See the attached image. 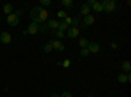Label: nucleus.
<instances>
[{
  "instance_id": "423d86ee",
  "label": "nucleus",
  "mask_w": 131,
  "mask_h": 97,
  "mask_svg": "<svg viewBox=\"0 0 131 97\" xmlns=\"http://www.w3.org/2000/svg\"><path fill=\"white\" fill-rule=\"evenodd\" d=\"M10 41H12V37H10V34L8 31H3V33L0 34V42H2V44L7 45V44H10Z\"/></svg>"
},
{
  "instance_id": "20e7f679",
  "label": "nucleus",
  "mask_w": 131,
  "mask_h": 97,
  "mask_svg": "<svg viewBox=\"0 0 131 97\" xmlns=\"http://www.w3.org/2000/svg\"><path fill=\"white\" fill-rule=\"evenodd\" d=\"M7 23H8V25H9V26H16V25H18V23H20L18 16H17V15H15V13L8 15V17H7Z\"/></svg>"
},
{
  "instance_id": "b1692460",
  "label": "nucleus",
  "mask_w": 131,
  "mask_h": 97,
  "mask_svg": "<svg viewBox=\"0 0 131 97\" xmlns=\"http://www.w3.org/2000/svg\"><path fill=\"white\" fill-rule=\"evenodd\" d=\"M81 57H88L89 55V51H88V49H81Z\"/></svg>"
},
{
  "instance_id": "2f4dec72",
  "label": "nucleus",
  "mask_w": 131,
  "mask_h": 97,
  "mask_svg": "<svg viewBox=\"0 0 131 97\" xmlns=\"http://www.w3.org/2000/svg\"><path fill=\"white\" fill-rule=\"evenodd\" d=\"M50 97H60V96H59V94H51Z\"/></svg>"
},
{
  "instance_id": "1a4fd4ad",
  "label": "nucleus",
  "mask_w": 131,
  "mask_h": 97,
  "mask_svg": "<svg viewBox=\"0 0 131 97\" xmlns=\"http://www.w3.org/2000/svg\"><path fill=\"white\" fill-rule=\"evenodd\" d=\"M83 23H84V25L85 26H89V25H93V23H94V17L89 13L88 16H85L84 17V20H83Z\"/></svg>"
},
{
  "instance_id": "f8f14e48",
  "label": "nucleus",
  "mask_w": 131,
  "mask_h": 97,
  "mask_svg": "<svg viewBox=\"0 0 131 97\" xmlns=\"http://www.w3.org/2000/svg\"><path fill=\"white\" fill-rule=\"evenodd\" d=\"M91 9L94 10V12H101V10H104V9H102V5H101V2H96V3L92 5Z\"/></svg>"
},
{
  "instance_id": "5701e85b",
  "label": "nucleus",
  "mask_w": 131,
  "mask_h": 97,
  "mask_svg": "<svg viewBox=\"0 0 131 97\" xmlns=\"http://www.w3.org/2000/svg\"><path fill=\"white\" fill-rule=\"evenodd\" d=\"M70 64H71V62H70V59H66L63 63H62V66L64 67V68H68L70 67Z\"/></svg>"
},
{
  "instance_id": "f03ea898",
  "label": "nucleus",
  "mask_w": 131,
  "mask_h": 97,
  "mask_svg": "<svg viewBox=\"0 0 131 97\" xmlns=\"http://www.w3.org/2000/svg\"><path fill=\"white\" fill-rule=\"evenodd\" d=\"M101 5H102V9L105 12H114L115 10V2L114 0H104V2H101Z\"/></svg>"
},
{
  "instance_id": "7ed1b4c3",
  "label": "nucleus",
  "mask_w": 131,
  "mask_h": 97,
  "mask_svg": "<svg viewBox=\"0 0 131 97\" xmlns=\"http://www.w3.org/2000/svg\"><path fill=\"white\" fill-rule=\"evenodd\" d=\"M49 44L52 46V49H55L57 51H63L64 50V45H63V42L60 41V39H51Z\"/></svg>"
},
{
  "instance_id": "a211bd4d",
  "label": "nucleus",
  "mask_w": 131,
  "mask_h": 97,
  "mask_svg": "<svg viewBox=\"0 0 131 97\" xmlns=\"http://www.w3.org/2000/svg\"><path fill=\"white\" fill-rule=\"evenodd\" d=\"M62 5H64L66 8H71L72 7V0H62Z\"/></svg>"
},
{
  "instance_id": "2eb2a0df",
  "label": "nucleus",
  "mask_w": 131,
  "mask_h": 97,
  "mask_svg": "<svg viewBox=\"0 0 131 97\" xmlns=\"http://www.w3.org/2000/svg\"><path fill=\"white\" fill-rule=\"evenodd\" d=\"M68 25L67 24H66L64 23V21H59V26H58V30H60V31H63V33H64V31H67L68 30Z\"/></svg>"
},
{
  "instance_id": "39448f33",
  "label": "nucleus",
  "mask_w": 131,
  "mask_h": 97,
  "mask_svg": "<svg viewBox=\"0 0 131 97\" xmlns=\"http://www.w3.org/2000/svg\"><path fill=\"white\" fill-rule=\"evenodd\" d=\"M66 36H67L68 38H76L79 36V28H73V26H70L67 33H66Z\"/></svg>"
},
{
  "instance_id": "a878e982",
  "label": "nucleus",
  "mask_w": 131,
  "mask_h": 97,
  "mask_svg": "<svg viewBox=\"0 0 131 97\" xmlns=\"http://www.w3.org/2000/svg\"><path fill=\"white\" fill-rule=\"evenodd\" d=\"M55 34H57V37H58L59 39H62V38L64 37V33H63V31H60V30H57V31H55Z\"/></svg>"
},
{
  "instance_id": "cd10ccee",
  "label": "nucleus",
  "mask_w": 131,
  "mask_h": 97,
  "mask_svg": "<svg viewBox=\"0 0 131 97\" xmlns=\"http://www.w3.org/2000/svg\"><path fill=\"white\" fill-rule=\"evenodd\" d=\"M96 2H97V0H88V2H86L85 4L88 5V7H92V5H93V4H94Z\"/></svg>"
},
{
  "instance_id": "473e14b6",
  "label": "nucleus",
  "mask_w": 131,
  "mask_h": 97,
  "mask_svg": "<svg viewBox=\"0 0 131 97\" xmlns=\"http://www.w3.org/2000/svg\"><path fill=\"white\" fill-rule=\"evenodd\" d=\"M86 97H94V96H92V94H89V96H86Z\"/></svg>"
},
{
  "instance_id": "7c9ffc66",
  "label": "nucleus",
  "mask_w": 131,
  "mask_h": 97,
  "mask_svg": "<svg viewBox=\"0 0 131 97\" xmlns=\"http://www.w3.org/2000/svg\"><path fill=\"white\" fill-rule=\"evenodd\" d=\"M21 13H23V10H20V9H18V10H16V12H15V15H17V16H20Z\"/></svg>"
},
{
  "instance_id": "9b49d317",
  "label": "nucleus",
  "mask_w": 131,
  "mask_h": 97,
  "mask_svg": "<svg viewBox=\"0 0 131 97\" xmlns=\"http://www.w3.org/2000/svg\"><path fill=\"white\" fill-rule=\"evenodd\" d=\"M91 10H92L91 7H88L86 4H83V5L80 7V12H81V15H84V16H88Z\"/></svg>"
},
{
  "instance_id": "ddd939ff",
  "label": "nucleus",
  "mask_w": 131,
  "mask_h": 97,
  "mask_svg": "<svg viewBox=\"0 0 131 97\" xmlns=\"http://www.w3.org/2000/svg\"><path fill=\"white\" fill-rule=\"evenodd\" d=\"M117 80H118V83H121V84H126V83H127L126 73H119L118 76H117Z\"/></svg>"
},
{
  "instance_id": "c756f323",
  "label": "nucleus",
  "mask_w": 131,
  "mask_h": 97,
  "mask_svg": "<svg viewBox=\"0 0 131 97\" xmlns=\"http://www.w3.org/2000/svg\"><path fill=\"white\" fill-rule=\"evenodd\" d=\"M110 46H112V49H117V47H118V45L115 44V42H112V45H110Z\"/></svg>"
},
{
  "instance_id": "4be33fe9",
  "label": "nucleus",
  "mask_w": 131,
  "mask_h": 97,
  "mask_svg": "<svg viewBox=\"0 0 131 97\" xmlns=\"http://www.w3.org/2000/svg\"><path fill=\"white\" fill-rule=\"evenodd\" d=\"M79 18H72V24H71V26H73V28H78V25H79Z\"/></svg>"
},
{
  "instance_id": "f257e3e1",
  "label": "nucleus",
  "mask_w": 131,
  "mask_h": 97,
  "mask_svg": "<svg viewBox=\"0 0 131 97\" xmlns=\"http://www.w3.org/2000/svg\"><path fill=\"white\" fill-rule=\"evenodd\" d=\"M30 18L33 20V23H36L38 25L46 23L47 18H49V12L47 9H45L43 7H34L30 10Z\"/></svg>"
},
{
  "instance_id": "412c9836",
  "label": "nucleus",
  "mask_w": 131,
  "mask_h": 97,
  "mask_svg": "<svg viewBox=\"0 0 131 97\" xmlns=\"http://www.w3.org/2000/svg\"><path fill=\"white\" fill-rule=\"evenodd\" d=\"M39 4H41V5H43V7L50 5V4H51V0H41V2H39Z\"/></svg>"
},
{
  "instance_id": "4468645a",
  "label": "nucleus",
  "mask_w": 131,
  "mask_h": 97,
  "mask_svg": "<svg viewBox=\"0 0 131 97\" xmlns=\"http://www.w3.org/2000/svg\"><path fill=\"white\" fill-rule=\"evenodd\" d=\"M122 70H123L125 72H127V73L131 71V63H130L128 60H125V62L122 63Z\"/></svg>"
},
{
  "instance_id": "f3484780",
  "label": "nucleus",
  "mask_w": 131,
  "mask_h": 97,
  "mask_svg": "<svg viewBox=\"0 0 131 97\" xmlns=\"http://www.w3.org/2000/svg\"><path fill=\"white\" fill-rule=\"evenodd\" d=\"M88 44H89V42H88V39H86V38H81L79 41V45H80L81 49H86V47H88Z\"/></svg>"
},
{
  "instance_id": "aec40b11",
  "label": "nucleus",
  "mask_w": 131,
  "mask_h": 97,
  "mask_svg": "<svg viewBox=\"0 0 131 97\" xmlns=\"http://www.w3.org/2000/svg\"><path fill=\"white\" fill-rule=\"evenodd\" d=\"M57 15H58L59 18H66V17H67V12H66V10H59Z\"/></svg>"
},
{
  "instance_id": "6e6552de",
  "label": "nucleus",
  "mask_w": 131,
  "mask_h": 97,
  "mask_svg": "<svg viewBox=\"0 0 131 97\" xmlns=\"http://www.w3.org/2000/svg\"><path fill=\"white\" fill-rule=\"evenodd\" d=\"M88 51L89 52H92V54H96V52H98L100 51V45L98 44H96V42H89L88 44Z\"/></svg>"
},
{
  "instance_id": "dca6fc26",
  "label": "nucleus",
  "mask_w": 131,
  "mask_h": 97,
  "mask_svg": "<svg viewBox=\"0 0 131 97\" xmlns=\"http://www.w3.org/2000/svg\"><path fill=\"white\" fill-rule=\"evenodd\" d=\"M3 10L7 13V15H10V13H13V7H12V4H5L4 5V8H3Z\"/></svg>"
},
{
  "instance_id": "9d476101",
  "label": "nucleus",
  "mask_w": 131,
  "mask_h": 97,
  "mask_svg": "<svg viewBox=\"0 0 131 97\" xmlns=\"http://www.w3.org/2000/svg\"><path fill=\"white\" fill-rule=\"evenodd\" d=\"M58 26H59V21L54 20V18H50V20L47 21V28H50V29H57V30H58Z\"/></svg>"
},
{
  "instance_id": "0eeeda50",
  "label": "nucleus",
  "mask_w": 131,
  "mask_h": 97,
  "mask_svg": "<svg viewBox=\"0 0 131 97\" xmlns=\"http://www.w3.org/2000/svg\"><path fill=\"white\" fill-rule=\"evenodd\" d=\"M28 33L29 34H37L38 31H39V25L38 24H36V23H30L29 24V26H28Z\"/></svg>"
},
{
  "instance_id": "c85d7f7f",
  "label": "nucleus",
  "mask_w": 131,
  "mask_h": 97,
  "mask_svg": "<svg viewBox=\"0 0 131 97\" xmlns=\"http://www.w3.org/2000/svg\"><path fill=\"white\" fill-rule=\"evenodd\" d=\"M46 29H47V26H45V25H43V26H39V30L42 31V33H46Z\"/></svg>"
},
{
  "instance_id": "393cba45",
  "label": "nucleus",
  "mask_w": 131,
  "mask_h": 97,
  "mask_svg": "<svg viewBox=\"0 0 131 97\" xmlns=\"http://www.w3.org/2000/svg\"><path fill=\"white\" fill-rule=\"evenodd\" d=\"M64 23H66V24H67L68 26H71V24H72V18L67 16V17H66V18H64Z\"/></svg>"
},
{
  "instance_id": "6ab92c4d",
  "label": "nucleus",
  "mask_w": 131,
  "mask_h": 97,
  "mask_svg": "<svg viewBox=\"0 0 131 97\" xmlns=\"http://www.w3.org/2000/svg\"><path fill=\"white\" fill-rule=\"evenodd\" d=\"M43 51H45V52H51L52 51V46L50 44H46L45 46H43Z\"/></svg>"
},
{
  "instance_id": "bb28decb",
  "label": "nucleus",
  "mask_w": 131,
  "mask_h": 97,
  "mask_svg": "<svg viewBox=\"0 0 131 97\" xmlns=\"http://www.w3.org/2000/svg\"><path fill=\"white\" fill-rule=\"evenodd\" d=\"M60 97H72V94H71V92H63L60 94Z\"/></svg>"
}]
</instances>
